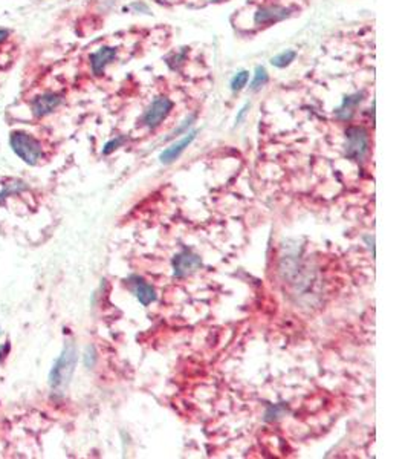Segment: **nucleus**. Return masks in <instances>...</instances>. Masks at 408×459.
<instances>
[{
  "mask_svg": "<svg viewBox=\"0 0 408 459\" xmlns=\"http://www.w3.org/2000/svg\"><path fill=\"white\" fill-rule=\"evenodd\" d=\"M78 354L75 343L72 341H66L65 348H63L58 359L54 361L52 368L49 371V386L54 392H65L68 386L70 384V380L74 377L75 366H77Z\"/></svg>",
  "mask_w": 408,
  "mask_h": 459,
  "instance_id": "obj_1",
  "label": "nucleus"
},
{
  "mask_svg": "<svg viewBox=\"0 0 408 459\" xmlns=\"http://www.w3.org/2000/svg\"><path fill=\"white\" fill-rule=\"evenodd\" d=\"M13 152L28 166L40 164L45 158V149L40 139L25 130H14L10 134Z\"/></svg>",
  "mask_w": 408,
  "mask_h": 459,
  "instance_id": "obj_2",
  "label": "nucleus"
},
{
  "mask_svg": "<svg viewBox=\"0 0 408 459\" xmlns=\"http://www.w3.org/2000/svg\"><path fill=\"white\" fill-rule=\"evenodd\" d=\"M370 147L368 132L363 126H350L346 129V157L352 161H363Z\"/></svg>",
  "mask_w": 408,
  "mask_h": 459,
  "instance_id": "obj_3",
  "label": "nucleus"
},
{
  "mask_svg": "<svg viewBox=\"0 0 408 459\" xmlns=\"http://www.w3.org/2000/svg\"><path fill=\"white\" fill-rule=\"evenodd\" d=\"M173 101L168 97H158L153 100V103L147 107V111L143 115V123L148 129L159 127L162 121L173 111Z\"/></svg>",
  "mask_w": 408,
  "mask_h": 459,
  "instance_id": "obj_4",
  "label": "nucleus"
},
{
  "mask_svg": "<svg viewBox=\"0 0 408 459\" xmlns=\"http://www.w3.org/2000/svg\"><path fill=\"white\" fill-rule=\"evenodd\" d=\"M61 103H63V97L58 92L48 91V92H43V93H40V95H37L31 100L29 109H31V114H33L36 118H45V116L56 112L57 109L61 106Z\"/></svg>",
  "mask_w": 408,
  "mask_h": 459,
  "instance_id": "obj_5",
  "label": "nucleus"
},
{
  "mask_svg": "<svg viewBox=\"0 0 408 459\" xmlns=\"http://www.w3.org/2000/svg\"><path fill=\"white\" fill-rule=\"evenodd\" d=\"M202 267V259L198 254L190 250H184L178 253L173 258V274L178 279H184L193 274Z\"/></svg>",
  "mask_w": 408,
  "mask_h": 459,
  "instance_id": "obj_6",
  "label": "nucleus"
},
{
  "mask_svg": "<svg viewBox=\"0 0 408 459\" xmlns=\"http://www.w3.org/2000/svg\"><path fill=\"white\" fill-rule=\"evenodd\" d=\"M291 15V10L280 5H266L258 8L254 14V22L257 25H272V23L285 20Z\"/></svg>",
  "mask_w": 408,
  "mask_h": 459,
  "instance_id": "obj_7",
  "label": "nucleus"
},
{
  "mask_svg": "<svg viewBox=\"0 0 408 459\" xmlns=\"http://www.w3.org/2000/svg\"><path fill=\"white\" fill-rule=\"evenodd\" d=\"M127 282H129L132 293L135 294V297L143 306H148L150 303H153L156 300L155 288L150 283H147L143 277L130 276L127 279Z\"/></svg>",
  "mask_w": 408,
  "mask_h": 459,
  "instance_id": "obj_8",
  "label": "nucleus"
},
{
  "mask_svg": "<svg viewBox=\"0 0 408 459\" xmlns=\"http://www.w3.org/2000/svg\"><path fill=\"white\" fill-rule=\"evenodd\" d=\"M196 135H198V130L187 132L184 138H180L178 143H173L170 147H167V149L159 155V161L162 164H171V162H175L180 155L187 150V147L191 146V143L196 139Z\"/></svg>",
  "mask_w": 408,
  "mask_h": 459,
  "instance_id": "obj_9",
  "label": "nucleus"
},
{
  "mask_svg": "<svg viewBox=\"0 0 408 459\" xmlns=\"http://www.w3.org/2000/svg\"><path fill=\"white\" fill-rule=\"evenodd\" d=\"M116 57V49L112 46H103L91 56V69L95 75H103L107 65Z\"/></svg>",
  "mask_w": 408,
  "mask_h": 459,
  "instance_id": "obj_10",
  "label": "nucleus"
},
{
  "mask_svg": "<svg viewBox=\"0 0 408 459\" xmlns=\"http://www.w3.org/2000/svg\"><path fill=\"white\" fill-rule=\"evenodd\" d=\"M361 101H363V93H353V95H349L344 98L343 101V104L336 109V118H340L343 121H347L350 120L353 114H355V109L356 106L361 103Z\"/></svg>",
  "mask_w": 408,
  "mask_h": 459,
  "instance_id": "obj_11",
  "label": "nucleus"
},
{
  "mask_svg": "<svg viewBox=\"0 0 408 459\" xmlns=\"http://www.w3.org/2000/svg\"><path fill=\"white\" fill-rule=\"evenodd\" d=\"M295 57H297V52H295L294 49H286V51H283V52L277 54L276 57H272V59H271V63H272V66L283 69V68H286V66L291 65L292 61L295 60Z\"/></svg>",
  "mask_w": 408,
  "mask_h": 459,
  "instance_id": "obj_12",
  "label": "nucleus"
},
{
  "mask_svg": "<svg viewBox=\"0 0 408 459\" xmlns=\"http://www.w3.org/2000/svg\"><path fill=\"white\" fill-rule=\"evenodd\" d=\"M269 80V74L266 71V68L263 66H257L256 72H254V79L251 81V91H258L262 89L266 83Z\"/></svg>",
  "mask_w": 408,
  "mask_h": 459,
  "instance_id": "obj_13",
  "label": "nucleus"
},
{
  "mask_svg": "<svg viewBox=\"0 0 408 459\" xmlns=\"http://www.w3.org/2000/svg\"><path fill=\"white\" fill-rule=\"evenodd\" d=\"M248 80H249V72L248 71L237 72L233 77V80H231V91H234V92L242 91L248 84Z\"/></svg>",
  "mask_w": 408,
  "mask_h": 459,
  "instance_id": "obj_14",
  "label": "nucleus"
},
{
  "mask_svg": "<svg viewBox=\"0 0 408 459\" xmlns=\"http://www.w3.org/2000/svg\"><path fill=\"white\" fill-rule=\"evenodd\" d=\"M83 360H84V366L88 368V369H92L93 366H95V364H97V360H98V355H97V349H95V346L89 345L88 348H86L84 355H83Z\"/></svg>",
  "mask_w": 408,
  "mask_h": 459,
  "instance_id": "obj_15",
  "label": "nucleus"
},
{
  "mask_svg": "<svg viewBox=\"0 0 408 459\" xmlns=\"http://www.w3.org/2000/svg\"><path fill=\"white\" fill-rule=\"evenodd\" d=\"M125 141V138L124 137H116L115 139H112V141H109L106 146H104V149H103V155H111L112 152H115L118 147H121Z\"/></svg>",
  "mask_w": 408,
  "mask_h": 459,
  "instance_id": "obj_16",
  "label": "nucleus"
},
{
  "mask_svg": "<svg viewBox=\"0 0 408 459\" xmlns=\"http://www.w3.org/2000/svg\"><path fill=\"white\" fill-rule=\"evenodd\" d=\"M11 351V343L10 341H6V343L3 345H0V363H3V360L8 357V354H10Z\"/></svg>",
  "mask_w": 408,
  "mask_h": 459,
  "instance_id": "obj_17",
  "label": "nucleus"
},
{
  "mask_svg": "<svg viewBox=\"0 0 408 459\" xmlns=\"http://www.w3.org/2000/svg\"><path fill=\"white\" fill-rule=\"evenodd\" d=\"M10 37H11V31L8 29V28H0V48H2V46L10 40Z\"/></svg>",
  "mask_w": 408,
  "mask_h": 459,
  "instance_id": "obj_18",
  "label": "nucleus"
},
{
  "mask_svg": "<svg viewBox=\"0 0 408 459\" xmlns=\"http://www.w3.org/2000/svg\"><path fill=\"white\" fill-rule=\"evenodd\" d=\"M249 109H251V104H245V106H243V107L240 109L239 114H237V116H235V124H240L243 120H245V116H246V114H248Z\"/></svg>",
  "mask_w": 408,
  "mask_h": 459,
  "instance_id": "obj_19",
  "label": "nucleus"
},
{
  "mask_svg": "<svg viewBox=\"0 0 408 459\" xmlns=\"http://www.w3.org/2000/svg\"><path fill=\"white\" fill-rule=\"evenodd\" d=\"M0 334H2V329H0Z\"/></svg>",
  "mask_w": 408,
  "mask_h": 459,
  "instance_id": "obj_20",
  "label": "nucleus"
}]
</instances>
